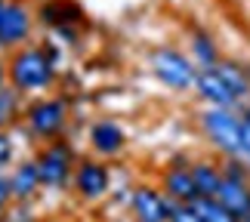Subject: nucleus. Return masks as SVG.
Instances as JSON below:
<instances>
[{
	"mask_svg": "<svg viewBox=\"0 0 250 222\" xmlns=\"http://www.w3.org/2000/svg\"><path fill=\"white\" fill-rule=\"evenodd\" d=\"M9 83L16 86L25 99L43 96L56 83V65L50 62V56L43 53L41 43H28L22 50L9 53Z\"/></svg>",
	"mask_w": 250,
	"mask_h": 222,
	"instance_id": "1",
	"label": "nucleus"
},
{
	"mask_svg": "<svg viewBox=\"0 0 250 222\" xmlns=\"http://www.w3.org/2000/svg\"><path fill=\"white\" fill-rule=\"evenodd\" d=\"M68 99L65 96H34L25 105V130L37 142H53L62 139L68 130Z\"/></svg>",
	"mask_w": 250,
	"mask_h": 222,
	"instance_id": "2",
	"label": "nucleus"
},
{
	"mask_svg": "<svg viewBox=\"0 0 250 222\" xmlns=\"http://www.w3.org/2000/svg\"><path fill=\"white\" fill-rule=\"evenodd\" d=\"M198 127L210 145H213L223 158H241V127L244 118L238 108H204L198 114Z\"/></svg>",
	"mask_w": 250,
	"mask_h": 222,
	"instance_id": "3",
	"label": "nucleus"
},
{
	"mask_svg": "<svg viewBox=\"0 0 250 222\" xmlns=\"http://www.w3.org/2000/svg\"><path fill=\"white\" fill-rule=\"evenodd\" d=\"M34 161H37V170H41L43 188H50V191H65V188L71 185L74 167H78L81 158L74 154L71 142L62 136V139L43 142V145L34 151Z\"/></svg>",
	"mask_w": 250,
	"mask_h": 222,
	"instance_id": "4",
	"label": "nucleus"
},
{
	"mask_svg": "<svg viewBox=\"0 0 250 222\" xmlns=\"http://www.w3.org/2000/svg\"><path fill=\"white\" fill-rule=\"evenodd\" d=\"M148 62H151L155 77L161 83H167L170 90H176V93L195 90V81H198L201 68L191 62V56H186L182 50H176V46H158V50H151Z\"/></svg>",
	"mask_w": 250,
	"mask_h": 222,
	"instance_id": "5",
	"label": "nucleus"
},
{
	"mask_svg": "<svg viewBox=\"0 0 250 222\" xmlns=\"http://www.w3.org/2000/svg\"><path fill=\"white\" fill-rule=\"evenodd\" d=\"M34 13L28 3H6L0 6V53H16L31 43Z\"/></svg>",
	"mask_w": 250,
	"mask_h": 222,
	"instance_id": "6",
	"label": "nucleus"
},
{
	"mask_svg": "<svg viewBox=\"0 0 250 222\" xmlns=\"http://www.w3.org/2000/svg\"><path fill=\"white\" fill-rule=\"evenodd\" d=\"M71 188L83 204H96L111 191V167L96 158H81L71 176Z\"/></svg>",
	"mask_w": 250,
	"mask_h": 222,
	"instance_id": "7",
	"label": "nucleus"
},
{
	"mask_svg": "<svg viewBox=\"0 0 250 222\" xmlns=\"http://www.w3.org/2000/svg\"><path fill=\"white\" fill-rule=\"evenodd\" d=\"M127 207H130L133 222H170L176 204H173L158 185L142 182V185H133L130 198H127Z\"/></svg>",
	"mask_w": 250,
	"mask_h": 222,
	"instance_id": "8",
	"label": "nucleus"
},
{
	"mask_svg": "<svg viewBox=\"0 0 250 222\" xmlns=\"http://www.w3.org/2000/svg\"><path fill=\"white\" fill-rule=\"evenodd\" d=\"M86 142H90V148L96 158H121L124 148H127V133L118 121L111 118H99L90 123V133H86Z\"/></svg>",
	"mask_w": 250,
	"mask_h": 222,
	"instance_id": "9",
	"label": "nucleus"
},
{
	"mask_svg": "<svg viewBox=\"0 0 250 222\" xmlns=\"http://www.w3.org/2000/svg\"><path fill=\"white\" fill-rule=\"evenodd\" d=\"M195 93H198V99L204 102L207 108H238V111H241L238 96L229 90V83L223 81V74H219L216 68H201L198 71Z\"/></svg>",
	"mask_w": 250,
	"mask_h": 222,
	"instance_id": "10",
	"label": "nucleus"
},
{
	"mask_svg": "<svg viewBox=\"0 0 250 222\" xmlns=\"http://www.w3.org/2000/svg\"><path fill=\"white\" fill-rule=\"evenodd\" d=\"M37 22L46 25L50 31H56V28H81L86 22V13L78 0H41Z\"/></svg>",
	"mask_w": 250,
	"mask_h": 222,
	"instance_id": "11",
	"label": "nucleus"
},
{
	"mask_svg": "<svg viewBox=\"0 0 250 222\" xmlns=\"http://www.w3.org/2000/svg\"><path fill=\"white\" fill-rule=\"evenodd\" d=\"M161 191H164L173 204H195L201 198L195 176H191V167H176V163H167L161 170Z\"/></svg>",
	"mask_w": 250,
	"mask_h": 222,
	"instance_id": "12",
	"label": "nucleus"
},
{
	"mask_svg": "<svg viewBox=\"0 0 250 222\" xmlns=\"http://www.w3.org/2000/svg\"><path fill=\"white\" fill-rule=\"evenodd\" d=\"M9 182H13V201L16 204H28V201L37 198V191L43 188V182H41V170H37L34 154L16 161L13 173H9Z\"/></svg>",
	"mask_w": 250,
	"mask_h": 222,
	"instance_id": "13",
	"label": "nucleus"
},
{
	"mask_svg": "<svg viewBox=\"0 0 250 222\" xmlns=\"http://www.w3.org/2000/svg\"><path fill=\"white\" fill-rule=\"evenodd\" d=\"M188 56L198 68H216L223 62V53H219L216 37L207 31V28H195L188 37Z\"/></svg>",
	"mask_w": 250,
	"mask_h": 222,
	"instance_id": "14",
	"label": "nucleus"
},
{
	"mask_svg": "<svg viewBox=\"0 0 250 222\" xmlns=\"http://www.w3.org/2000/svg\"><path fill=\"white\" fill-rule=\"evenodd\" d=\"M216 201L226 210H232L241 222H250V182L247 179H226Z\"/></svg>",
	"mask_w": 250,
	"mask_h": 222,
	"instance_id": "15",
	"label": "nucleus"
},
{
	"mask_svg": "<svg viewBox=\"0 0 250 222\" xmlns=\"http://www.w3.org/2000/svg\"><path fill=\"white\" fill-rule=\"evenodd\" d=\"M191 176H195V185H198V195L201 198H216L219 188H223V163L219 161H210V158H195L191 163Z\"/></svg>",
	"mask_w": 250,
	"mask_h": 222,
	"instance_id": "16",
	"label": "nucleus"
},
{
	"mask_svg": "<svg viewBox=\"0 0 250 222\" xmlns=\"http://www.w3.org/2000/svg\"><path fill=\"white\" fill-rule=\"evenodd\" d=\"M216 71L223 74V81L229 83V90L238 96V102H241V108H244L250 102V68L238 59H223L216 65Z\"/></svg>",
	"mask_w": 250,
	"mask_h": 222,
	"instance_id": "17",
	"label": "nucleus"
},
{
	"mask_svg": "<svg viewBox=\"0 0 250 222\" xmlns=\"http://www.w3.org/2000/svg\"><path fill=\"white\" fill-rule=\"evenodd\" d=\"M25 105H28V99L13 83H6L3 90H0V133H9L25 118Z\"/></svg>",
	"mask_w": 250,
	"mask_h": 222,
	"instance_id": "18",
	"label": "nucleus"
},
{
	"mask_svg": "<svg viewBox=\"0 0 250 222\" xmlns=\"http://www.w3.org/2000/svg\"><path fill=\"white\" fill-rule=\"evenodd\" d=\"M195 210L201 213V219H204V222H241L232 210H226L223 204H219L216 198H198L195 201Z\"/></svg>",
	"mask_w": 250,
	"mask_h": 222,
	"instance_id": "19",
	"label": "nucleus"
},
{
	"mask_svg": "<svg viewBox=\"0 0 250 222\" xmlns=\"http://www.w3.org/2000/svg\"><path fill=\"white\" fill-rule=\"evenodd\" d=\"M223 163V176L226 179H247L250 182V167L244 158H219Z\"/></svg>",
	"mask_w": 250,
	"mask_h": 222,
	"instance_id": "20",
	"label": "nucleus"
},
{
	"mask_svg": "<svg viewBox=\"0 0 250 222\" xmlns=\"http://www.w3.org/2000/svg\"><path fill=\"white\" fill-rule=\"evenodd\" d=\"M13 204L16 201H13V182H9V173L0 170V216H3Z\"/></svg>",
	"mask_w": 250,
	"mask_h": 222,
	"instance_id": "21",
	"label": "nucleus"
},
{
	"mask_svg": "<svg viewBox=\"0 0 250 222\" xmlns=\"http://www.w3.org/2000/svg\"><path fill=\"white\" fill-rule=\"evenodd\" d=\"M170 222H204V219H201V213L195 210V204H176Z\"/></svg>",
	"mask_w": 250,
	"mask_h": 222,
	"instance_id": "22",
	"label": "nucleus"
},
{
	"mask_svg": "<svg viewBox=\"0 0 250 222\" xmlns=\"http://www.w3.org/2000/svg\"><path fill=\"white\" fill-rule=\"evenodd\" d=\"M16 158V142L9 133H0V170H6Z\"/></svg>",
	"mask_w": 250,
	"mask_h": 222,
	"instance_id": "23",
	"label": "nucleus"
},
{
	"mask_svg": "<svg viewBox=\"0 0 250 222\" xmlns=\"http://www.w3.org/2000/svg\"><path fill=\"white\" fill-rule=\"evenodd\" d=\"M56 40H59V43H68V46H74V43H78V28H56Z\"/></svg>",
	"mask_w": 250,
	"mask_h": 222,
	"instance_id": "24",
	"label": "nucleus"
},
{
	"mask_svg": "<svg viewBox=\"0 0 250 222\" xmlns=\"http://www.w3.org/2000/svg\"><path fill=\"white\" fill-rule=\"evenodd\" d=\"M241 145H244L241 158L247 161V167H250V121H244V127H241Z\"/></svg>",
	"mask_w": 250,
	"mask_h": 222,
	"instance_id": "25",
	"label": "nucleus"
},
{
	"mask_svg": "<svg viewBox=\"0 0 250 222\" xmlns=\"http://www.w3.org/2000/svg\"><path fill=\"white\" fill-rule=\"evenodd\" d=\"M41 46H43V53L50 56V62H53V65H59V59H62V50H59V46H56L53 40H43Z\"/></svg>",
	"mask_w": 250,
	"mask_h": 222,
	"instance_id": "26",
	"label": "nucleus"
},
{
	"mask_svg": "<svg viewBox=\"0 0 250 222\" xmlns=\"http://www.w3.org/2000/svg\"><path fill=\"white\" fill-rule=\"evenodd\" d=\"M9 83V62H6V56H0V90Z\"/></svg>",
	"mask_w": 250,
	"mask_h": 222,
	"instance_id": "27",
	"label": "nucleus"
},
{
	"mask_svg": "<svg viewBox=\"0 0 250 222\" xmlns=\"http://www.w3.org/2000/svg\"><path fill=\"white\" fill-rule=\"evenodd\" d=\"M241 118H244V121H250V102H247L244 108H241Z\"/></svg>",
	"mask_w": 250,
	"mask_h": 222,
	"instance_id": "28",
	"label": "nucleus"
},
{
	"mask_svg": "<svg viewBox=\"0 0 250 222\" xmlns=\"http://www.w3.org/2000/svg\"><path fill=\"white\" fill-rule=\"evenodd\" d=\"M9 3H28V0H9Z\"/></svg>",
	"mask_w": 250,
	"mask_h": 222,
	"instance_id": "29",
	"label": "nucleus"
},
{
	"mask_svg": "<svg viewBox=\"0 0 250 222\" xmlns=\"http://www.w3.org/2000/svg\"><path fill=\"white\" fill-rule=\"evenodd\" d=\"M3 3H6V0H0V6H3Z\"/></svg>",
	"mask_w": 250,
	"mask_h": 222,
	"instance_id": "30",
	"label": "nucleus"
},
{
	"mask_svg": "<svg viewBox=\"0 0 250 222\" xmlns=\"http://www.w3.org/2000/svg\"><path fill=\"white\" fill-rule=\"evenodd\" d=\"M0 222H3V216H0Z\"/></svg>",
	"mask_w": 250,
	"mask_h": 222,
	"instance_id": "31",
	"label": "nucleus"
}]
</instances>
